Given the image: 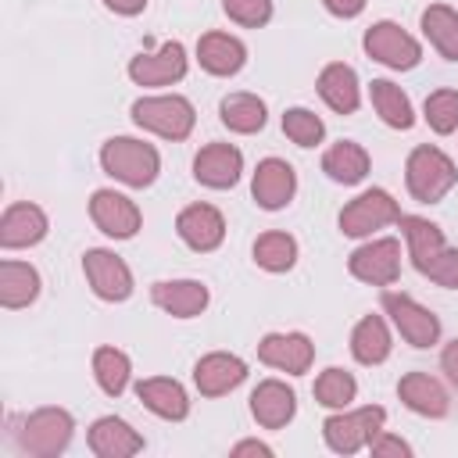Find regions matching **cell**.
I'll return each mask as SVG.
<instances>
[{
  "instance_id": "6da1fadb",
  "label": "cell",
  "mask_w": 458,
  "mask_h": 458,
  "mask_svg": "<svg viewBox=\"0 0 458 458\" xmlns=\"http://www.w3.org/2000/svg\"><path fill=\"white\" fill-rule=\"evenodd\" d=\"M290 186H293V175H290V165H279V161H268L254 182V193L261 197L265 208H279L286 197H290Z\"/></svg>"
},
{
  "instance_id": "7a4b0ae2",
  "label": "cell",
  "mask_w": 458,
  "mask_h": 458,
  "mask_svg": "<svg viewBox=\"0 0 458 458\" xmlns=\"http://www.w3.org/2000/svg\"><path fill=\"white\" fill-rule=\"evenodd\" d=\"M376 97H379V104H383V111H386V118H390L394 125H411L408 104H404V97H397V93L390 89V82H376Z\"/></svg>"
},
{
  "instance_id": "3957f363",
  "label": "cell",
  "mask_w": 458,
  "mask_h": 458,
  "mask_svg": "<svg viewBox=\"0 0 458 458\" xmlns=\"http://www.w3.org/2000/svg\"><path fill=\"white\" fill-rule=\"evenodd\" d=\"M286 129H290V132H293V136H297L304 147H308L311 140H318V136H322V125H318V122H315L308 111H290Z\"/></svg>"
}]
</instances>
